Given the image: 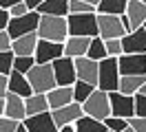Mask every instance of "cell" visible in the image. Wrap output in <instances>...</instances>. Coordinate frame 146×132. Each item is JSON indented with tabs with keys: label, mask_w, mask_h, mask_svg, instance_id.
Returning a JSON list of instances; mask_svg holds the SVG:
<instances>
[{
	"label": "cell",
	"mask_w": 146,
	"mask_h": 132,
	"mask_svg": "<svg viewBox=\"0 0 146 132\" xmlns=\"http://www.w3.org/2000/svg\"><path fill=\"white\" fill-rule=\"evenodd\" d=\"M66 37H69L66 18L40 16V24H38V40H46V42L64 44V42H66Z\"/></svg>",
	"instance_id": "6da1fadb"
},
{
	"label": "cell",
	"mask_w": 146,
	"mask_h": 132,
	"mask_svg": "<svg viewBox=\"0 0 146 132\" xmlns=\"http://www.w3.org/2000/svg\"><path fill=\"white\" fill-rule=\"evenodd\" d=\"M69 37H98V13H69L66 16Z\"/></svg>",
	"instance_id": "7a4b0ae2"
},
{
	"label": "cell",
	"mask_w": 146,
	"mask_h": 132,
	"mask_svg": "<svg viewBox=\"0 0 146 132\" xmlns=\"http://www.w3.org/2000/svg\"><path fill=\"white\" fill-rule=\"evenodd\" d=\"M27 79L31 84V90L36 95H46L49 90L55 88V75L51 64H36L33 68L27 73Z\"/></svg>",
	"instance_id": "3957f363"
},
{
	"label": "cell",
	"mask_w": 146,
	"mask_h": 132,
	"mask_svg": "<svg viewBox=\"0 0 146 132\" xmlns=\"http://www.w3.org/2000/svg\"><path fill=\"white\" fill-rule=\"evenodd\" d=\"M119 66L117 57H106L100 62V75H98V88L104 93H115L119 88Z\"/></svg>",
	"instance_id": "277c9868"
},
{
	"label": "cell",
	"mask_w": 146,
	"mask_h": 132,
	"mask_svg": "<svg viewBox=\"0 0 146 132\" xmlns=\"http://www.w3.org/2000/svg\"><path fill=\"white\" fill-rule=\"evenodd\" d=\"M82 112L91 119L104 121L106 117H111V104H109V93H104L100 88L93 90V95L82 104Z\"/></svg>",
	"instance_id": "5b68a950"
},
{
	"label": "cell",
	"mask_w": 146,
	"mask_h": 132,
	"mask_svg": "<svg viewBox=\"0 0 146 132\" xmlns=\"http://www.w3.org/2000/svg\"><path fill=\"white\" fill-rule=\"evenodd\" d=\"M38 24H40V13L38 11H29L22 18H11L9 26H7V33H9L11 40H18L22 35L38 33Z\"/></svg>",
	"instance_id": "8992f818"
},
{
	"label": "cell",
	"mask_w": 146,
	"mask_h": 132,
	"mask_svg": "<svg viewBox=\"0 0 146 132\" xmlns=\"http://www.w3.org/2000/svg\"><path fill=\"white\" fill-rule=\"evenodd\" d=\"M119 20H122V26L126 29V33H133L137 29H142L146 22V5L142 0H128L126 13L119 16Z\"/></svg>",
	"instance_id": "52a82bcc"
},
{
	"label": "cell",
	"mask_w": 146,
	"mask_h": 132,
	"mask_svg": "<svg viewBox=\"0 0 146 132\" xmlns=\"http://www.w3.org/2000/svg\"><path fill=\"white\" fill-rule=\"evenodd\" d=\"M109 104H111V114L119 119H133L135 117V97L124 95V93H109Z\"/></svg>",
	"instance_id": "ba28073f"
},
{
	"label": "cell",
	"mask_w": 146,
	"mask_h": 132,
	"mask_svg": "<svg viewBox=\"0 0 146 132\" xmlns=\"http://www.w3.org/2000/svg\"><path fill=\"white\" fill-rule=\"evenodd\" d=\"M98 35L102 40H122L126 35V29L122 26V20L117 16H100L98 13Z\"/></svg>",
	"instance_id": "9c48e42d"
},
{
	"label": "cell",
	"mask_w": 146,
	"mask_h": 132,
	"mask_svg": "<svg viewBox=\"0 0 146 132\" xmlns=\"http://www.w3.org/2000/svg\"><path fill=\"white\" fill-rule=\"evenodd\" d=\"M53 68V75H55V86H73L78 81V75H75V62L71 57L62 55L60 60H55L51 64Z\"/></svg>",
	"instance_id": "30bf717a"
},
{
	"label": "cell",
	"mask_w": 146,
	"mask_h": 132,
	"mask_svg": "<svg viewBox=\"0 0 146 132\" xmlns=\"http://www.w3.org/2000/svg\"><path fill=\"white\" fill-rule=\"evenodd\" d=\"M64 55V44H58V42H46V40H38V46H36V64H53L55 60H60Z\"/></svg>",
	"instance_id": "8fae6325"
},
{
	"label": "cell",
	"mask_w": 146,
	"mask_h": 132,
	"mask_svg": "<svg viewBox=\"0 0 146 132\" xmlns=\"http://www.w3.org/2000/svg\"><path fill=\"white\" fill-rule=\"evenodd\" d=\"M117 66H119V75L144 77L146 75V53H142V55H119Z\"/></svg>",
	"instance_id": "7c38bea8"
},
{
	"label": "cell",
	"mask_w": 146,
	"mask_h": 132,
	"mask_svg": "<svg viewBox=\"0 0 146 132\" xmlns=\"http://www.w3.org/2000/svg\"><path fill=\"white\" fill-rule=\"evenodd\" d=\"M73 62H75V75H78V79L98 88L100 62H93V60H89V57H78V60H73Z\"/></svg>",
	"instance_id": "4fadbf2b"
},
{
	"label": "cell",
	"mask_w": 146,
	"mask_h": 132,
	"mask_svg": "<svg viewBox=\"0 0 146 132\" xmlns=\"http://www.w3.org/2000/svg\"><path fill=\"white\" fill-rule=\"evenodd\" d=\"M82 106L80 104H69V106H62V108H58V110H51V117H53L55 125H58V130L64 128V125H73V123L78 121L80 117H82Z\"/></svg>",
	"instance_id": "5bb4252c"
},
{
	"label": "cell",
	"mask_w": 146,
	"mask_h": 132,
	"mask_svg": "<svg viewBox=\"0 0 146 132\" xmlns=\"http://www.w3.org/2000/svg\"><path fill=\"white\" fill-rule=\"evenodd\" d=\"M122 51H124V55H142V53H146V31H144V26L133 31V33H126L122 37Z\"/></svg>",
	"instance_id": "9a60e30c"
},
{
	"label": "cell",
	"mask_w": 146,
	"mask_h": 132,
	"mask_svg": "<svg viewBox=\"0 0 146 132\" xmlns=\"http://www.w3.org/2000/svg\"><path fill=\"white\" fill-rule=\"evenodd\" d=\"M5 117H9L13 121L22 123L27 119V106H25V99L13 93H7L5 95Z\"/></svg>",
	"instance_id": "2e32d148"
},
{
	"label": "cell",
	"mask_w": 146,
	"mask_h": 132,
	"mask_svg": "<svg viewBox=\"0 0 146 132\" xmlns=\"http://www.w3.org/2000/svg\"><path fill=\"white\" fill-rule=\"evenodd\" d=\"M25 128L27 132H60L58 125H55L51 112H42V114H33V117H27L25 119Z\"/></svg>",
	"instance_id": "e0dca14e"
},
{
	"label": "cell",
	"mask_w": 146,
	"mask_h": 132,
	"mask_svg": "<svg viewBox=\"0 0 146 132\" xmlns=\"http://www.w3.org/2000/svg\"><path fill=\"white\" fill-rule=\"evenodd\" d=\"M46 101L51 110H58L62 106L73 104V86H55L53 90L46 93Z\"/></svg>",
	"instance_id": "ac0fdd59"
},
{
	"label": "cell",
	"mask_w": 146,
	"mask_h": 132,
	"mask_svg": "<svg viewBox=\"0 0 146 132\" xmlns=\"http://www.w3.org/2000/svg\"><path fill=\"white\" fill-rule=\"evenodd\" d=\"M36 46H38V33H29V35H22L18 40H13L11 53L16 57H33Z\"/></svg>",
	"instance_id": "d6986e66"
},
{
	"label": "cell",
	"mask_w": 146,
	"mask_h": 132,
	"mask_svg": "<svg viewBox=\"0 0 146 132\" xmlns=\"http://www.w3.org/2000/svg\"><path fill=\"white\" fill-rule=\"evenodd\" d=\"M7 86H9V93L22 97V99H27V97L33 95L27 75H20V73H16V70H11V73H9V77H7Z\"/></svg>",
	"instance_id": "ffe728a7"
},
{
	"label": "cell",
	"mask_w": 146,
	"mask_h": 132,
	"mask_svg": "<svg viewBox=\"0 0 146 132\" xmlns=\"http://www.w3.org/2000/svg\"><path fill=\"white\" fill-rule=\"evenodd\" d=\"M89 44H91L89 37H66V42H64V55L71 57V60L86 57V53H89Z\"/></svg>",
	"instance_id": "44dd1931"
},
{
	"label": "cell",
	"mask_w": 146,
	"mask_h": 132,
	"mask_svg": "<svg viewBox=\"0 0 146 132\" xmlns=\"http://www.w3.org/2000/svg\"><path fill=\"white\" fill-rule=\"evenodd\" d=\"M40 16H55V18H66L69 16V0H46L38 7Z\"/></svg>",
	"instance_id": "7402d4cb"
},
{
	"label": "cell",
	"mask_w": 146,
	"mask_h": 132,
	"mask_svg": "<svg viewBox=\"0 0 146 132\" xmlns=\"http://www.w3.org/2000/svg\"><path fill=\"white\" fill-rule=\"evenodd\" d=\"M128 7V0H100V5L95 7V13L100 16H124Z\"/></svg>",
	"instance_id": "603a6c76"
},
{
	"label": "cell",
	"mask_w": 146,
	"mask_h": 132,
	"mask_svg": "<svg viewBox=\"0 0 146 132\" xmlns=\"http://www.w3.org/2000/svg\"><path fill=\"white\" fill-rule=\"evenodd\" d=\"M25 106H27V117H33V114H42V112H51L49 108V101H46V95H33L25 99Z\"/></svg>",
	"instance_id": "cb8c5ba5"
},
{
	"label": "cell",
	"mask_w": 146,
	"mask_h": 132,
	"mask_svg": "<svg viewBox=\"0 0 146 132\" xmlns=\"http://www.w3.org/2000/svg\"><path fill=\"white\" fill-rule=\"evenodd\" d=\"M144 81H146V75L144 77H135V75H122L119 77V93H124V95H131V97H135L137 93H139V88L144 86Z\"/></svg>",
	"instance_id": "d4e9b609"
},
{
	"label": "cell",
	"mask_w": 146,
	"mask_h": 132,
	"mask_svg": "<svg viewBox=\"0 0 146 132\" xmlns=\"http://www.w3.org/2000/svg\"><path fill=\"white\" fill-rule=\"evenodd\" d=\"M73 128H75V132H106L104 121L91 119V117H86V114H82L78 121L73 123Z\"/></svg>",
	"instance_id": "484cf974"
},
{
	"label": "cell",
	"mask_w": 146,
	"mask_h": 132,
	"mask_svg": "<svg viewBox=\"0 0 146 132\" xmlns=\"http://www.w3.org/2000/svg\"><path fill=\"white\" fill-rule=\"evenodd\" d=\"M86 57L93 62H102L106 60L109 55H106V46H104V40H102L100 35L98 37H91V44H89V53H86Z\"/></svg>",
	"instance_id": "4316f807"
},
{
	"label": "cell",
	"mask_w": 146,
	"mask_h": 132,
	"mask_svg": "<svg viewBox=\"0 0 146 132\" xmlns=\"http://www.w3.org/2000/svg\"><path fill=\"white\" fill-rule=\"evenodd\" d=\"M93 90H95V86H91V84H84V81H80V79H78V81L73 84V101L82 106L84 101H86V99L93 95Z\"/></svg>",
	"instance_id": "83f0119b"
},
{
	"label": "cell",
	"mask_w": 146,
	"mask_h": 132,
	"mask_svg": "<svg viewBox=\"0 0 146 132\" xmlns=\"http://www.w3.org/2000/svg\"><path fill=\"white\" fill-rule=\"evenodd\" d=\"M33 66H36V57H16L13 60V70L20 75H27Z\"/></svg>",
	"instance_id": "f1b7e54d"
},
{
	"label": "cell",
	"mask_w": 146,
	"mask_h": 132,
	"mask_svg": "<svg viewBox=\"0 0 146 132\" xmlns=\"http://www.w3.org/2000/svg\"><path fill=\"white\" fill-rule=\"evenodd\" d=\"M104 125H106V130H111V132H124L128 128V121L126 119H119V117H106L104 119Z\"/></svg>",
	"instance_id": "f546056e"
},
{
	"label": "cell",
	"mask_w": 146,
	"mask_h": 132,
	"mask_svg": "<svg viewBox=\"0 0 146 132\" xmlns=\"http://www.w3.org/2000/svg\"><path fill=\"white\" fill-rule=\"evenodd\" d=\"M13 60H16V55L11 51L0 53V75H7L9 77V73L13 70Z\"/></svg>",
	"instance_id": "4dcf8cb0"
},
{
	"label": "cell",
	"mask_w": 146,
	"mask_h": 132,
	"mask_svg": "<svg viewBox=\"0 0 146 132\" xmlns=\"http://www.w3.org/2000/svg\"><path fill=\"white\" fill-rule=\"evenodd\" d=\"M69 13H75V16H80V13H95V7L86 5L82 0H69Z\"/></svg>",
	"instance_id": "1f68e13d"
},
{
	"label": "cell",
	"mask_w": 146,
	"mask_h": 132,
	"mask_svg": "<svg viewBox=\"0 0 146 132\" xmlns=\"http://www.w3.org/2000/svg\"><path fill=\"white\" fill-rule=\"evenodd\" d=\"M104 46H106V55H109V57H119V55H124V51H122V40H106Z\"/></svg>",
	"instance_id": "d6a6232c"
},
{
	"label": "cell",
	"mask_w": 146,
	"mask_h": 132,
	"mask_svg": "<svg viewBox=\"0 0 146 132\" xmlns=\"http://www.w3.org/2000/svg\"><path fill=\"white\" fill-rule=\"evenodd\" d=\"M135 117L146 119V97L139 95V93L135 95Z\"/></svg>",
	"instance_id": "836d02e7"
},
{
	"label": "cell",
	"mask_w": 146,
	"mask_h": 132,
	"mask_svg": "<svg viewBox=\"0 0 146 132\" xmlns=\"http://www.w3.org/2000/svg\"><path fill=\"white\" fill-rule=\"evenodd\" d=\"M18 121H13L9 117H0V132H16L18 130Z\"/></svg>",
	"instance_id": "e575fe53"
},
{
	"label": "cell",
	"mask_w": 146,
	"mask_h": 132,
	"mask_svg": "<svg viewBox=\"0 0 146 132\" xmlns=\"http://www.w3.org/2000/svg\"><path fill=\"white\" fill-rule=\"evenodd\" d=\"M128 128H131L133 132H146V119L133 117V119H128Z\"/></svg>",
	"instance_id": "d590c367"
},
{
	"label": "cell",
	"mask_w": 146,
	"mask_h": 132,
	"mask_svg": "<svg viewBox=\"0 0 146 132\" xmlns=\"http://www.w3.org/2000/svg\"><path fill=\"white\" fill-rule=\"evenodd\" d=\"M25 13H29V9H27L25 2H18V5H13V7L9 9V16L11 18H22Z\"/></svg>",
	"instance_id": "8d00e7d4"
},
{
	"label": "cell",
	"mask_w": 146,
	"mask_h": 132,
	"mask_svg": "<svg viewBox=\"0 0 146 132\" xmlns=\"http://www.w3.org/2000/svg\"><path fill=\"white\" fill-rule=\"evenodd\" d=\"M11 44H13V40L9 37V33L7 31H0V53L11 51Z\"/></svg>",
	"instance_id": "74e56055"
},
{
	"label": "cell",
	"mask_w": 146,
	"mask_h": 132,
	"mask_svg": "<svg viewBox=\"0 0 146 132\" xmlns=\"http://www.w3.org/2000/svg\"><path fill=\"white\" fill-rule=\"evenodd\" d=\"M11 22V16L7 9H0V31H7V26Z\"/></svg>",
	"instance_id": "f35d334b"
},
{
	"label": "cell",
	"mask_w": 146,
	"mask_h": 132,
	"mask_svg": "<svg viewBox=\"0 0 146 132\" xmlns=\"http://www.w3.org/2000/svg\"><path fill=\"white\" fill-rule=\"evenodd\" d=\"M9 93V86H7V75H0V99H5V95Z\"/></svg>",
	"instance_id": "ab89813d"
},
{
	"label": "cell",
	"mask_w": 146,
	"mask_h": 132,
	"mask_svg": "<svg viewBox=\"0 0 146 132\" xmlns=\"http://www.w3.org/2000/svg\"><path fill=\"white\" fill-rule=\"evenodd\" d=\"M25 5H27V9L29 11H38V7L42 5V2H46V0H22Z\"/></svg>",
	"instance_id": "60d3db41"
},
{
	"label": "cell",
	"mask_w": 146,
	"mask_h": 132,
	"mask_svg": "<svg viewBox=\"0 0 146 132\" xmlns=\"http://www.w3.org/2000/svg\"><path fill=\"white\" fill-rule=\"evenodd\" d=\"M18 2H22V0H0V9H7L9 11L13 5H18Z\"/></svg>",
	"instance_id": "b9f144b4"
},
{
	"label": "cell",
	"mask_w": 146,
	"mask_h": 132,
	"mask_svg": "<svg viewBox=\"0 0 146 132\" xmlns=\"http://www.w3.org/2000/svg\"><path fill=\"white\" fill-rule=\"evenodd\" d=\"M60 132H75V128L73 125H64V128H60Z\"/></svg>",
	"instance_id": "7bdbcfd3"
},
{
	"label": "cell",
	"mask_w": 146,
	"mask_h": 132,
	"mask_svg": "<svg viewBox=\"0 0 146 132\" xmlns=\"http://www.w3.org/2000/svg\"><path fill=\"white\" fill-rule=\"evenodd\" d=\"M82 2H86V5H91V7H98V5H100V0H82Z\"/></svg>",
	"instance_id": "ee69618b"
},
{
	"label": "cell",
	"mask_w": 146,
	"mask_h": 132,
	"mask_svg": "<svg viewBox=\"0 0 146 132\" xmlns=\"http://www.w3.org/2000/svg\"><path fill=\"white\" fill-rule=\"evenodd\" d=\"M0 117H5V99H0Z\"/></svg>",
	"instance_id": "f6af8a7d"
},
{
	"label": "cell",
	"mask_w": 146,
	"mask_h": 132,
	"mask_svg": "<svg viewBox=\"0 0 146 132\" xmlns=\"http://www.w3.org/2000/svg\"><path fill=\"white\" fill-rule=\"evenodd\" d=\"M16 132H27V128H25V123H20V125H18V130H16Z\"/></svg>",
	"instance_id": "bcb514c9"
},
{
	"label": "cell",
	"mask_w": 146,
	"mask_h": 132,
	"mask_svg": "<svg viewBox=\"0 0 146 132\" xmlns=\"http://www.w3.org/2000/svg\"><path fill=\"white\" fill-rule=\"evenodd\" d=\"M139 95H144V97H146V81H144V86L139 88Z\"/></svg>",
	"instance_id": "7dc6e473"
},
{
	"label": "cell",
	"mask_w": 146,
	"mask_h": 132,
	"mask_svg": "<svg viewBox=\"0 0 146 132\" xmlns=\"http://www.w3.org/2000/svg\"><path fill=\"white\" fill-rule=\"evenodd\" d=\"M124 132H133V130H131V128H126V130H124Z\"/></svg>",
	"instance_id": "c3c4849f"
},
{
	"label": "cell",
	"mask_w": 146,
	"mask_h": 132,
	"mask_svg": "<svg viewBox=\"0 0 146 132\" xmlns=\"http://www.w3.org/2000/svg\"><path fill=\"white\" fill-rule=\"evenodd\" d=\"M144 31H146V22H144Z\"/></svg>",
	"instance_id": "681fc988"
},
{
	"label": "cell",
	"mask_w": 146,
	"mask_h": 132,
	"mask_svg": "<svg viewBox=\"0 0 146 132\" xmlns=\"http://www.w3.org/2000/svg\"><path fill=\"white\" fill-rule=\"evenodd\" d=\"M142 2H144V5H146V0H142Z\"/></svg>",
	"instance_id": "f907efd6"
},
{
	"label": "cell",
	"mask_w": 146,
	"mask_h": 132,
	"mask_svg": "<svg viewBox=\"0 0 146 132\" xmlns=\"http://www.w3.org/2000/svg\"><path fill=\"white\" fill-rule=\"evenodd\" d=\"M106 132H111V130H106Z\"/></svg>",
	"instance_id": "816d5d0a"
}]
</instances>
